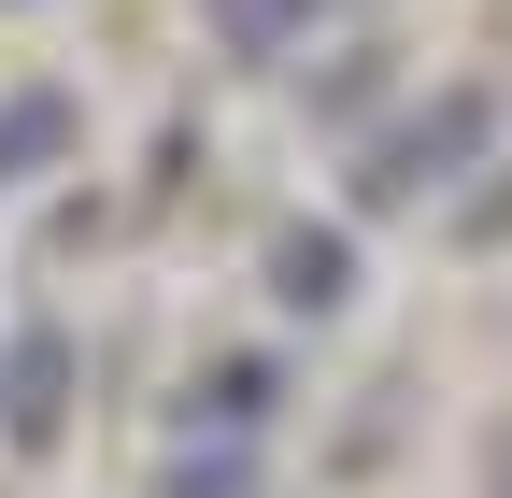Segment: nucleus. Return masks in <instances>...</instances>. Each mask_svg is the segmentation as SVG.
I'll use <instances>...</instances> for the list:
<instances>
[{
  "instance_id": "f257e3e1",
  "label": "nucleus",
  "mask_w": 512,
  "mask_h": 498,
  "mask_svg": "<svg viewBox=\"0 0 512 498\" xmlns=\"http://www.w3.org/2000/svg\"><path fill=\"white\" fill-rule=\"evenodd\" d=\"M484 129H498V100H484V86H441V100L413 114V129H399V143H384V157L356 171V200H370V214H399V200H427V185L456 171V157H470Z\"/></svg>"
},
{
  "instance_id": "f03ea898",
  "label": "nucleus",
  "mask_w": 512,
  "mask_h": 498,
  "mask_svg": "<svg viewBox=\"0 0 512 498\" xmlns=\"http://www.w3.org/2000/svg\"><path fill=\"white\" fill-rule=\"evenodd\" d=\"M57 143H72V100H57V86H29L15 114H0V185H29Z\"/></svg>"
},
{
  "instance_id": "7ed1b4c3",
  "label": "nucleus",
  "mask_w": 512,
  "mask_h": 498,
  "mask_svg": "<svg viewBox=\"0 0 512 498\" xmlns=\"http://www.w3.org/2000/svg\"><path fill=\"white\" fill-rule=\"evenodd\" d=\"M271 271H285V299H299V314H328V299L356 285V271H342V242H285Z\"/></svg>"
},
{
  "instance_id": "20e7f679",
  "label": "nucleus",
  "mask_w": 512,
  "mask_h": 498,
  "mask_svg": "<svg viewBox=\"0 0 512 498\" xmlns=\"http://www.w3.org/2000/svg\"><path fill=\"white\" fill-rule=\"evenodd\" d=\"M15 442H57V342L15 356Z\"/></svg>"
},
{
  "instance_id": "39448f33",
  "label": "nucleus",
  "mask_w": 512,
  "mask_h": 498,
  "mask_svg": "<svg viewBox=\"0 0 512 498\" xmlns=\"http://www.w3.org/2000/svg\"><path fill=\"white\" fill-rule=\"evenodd\" d=\"M214 15H228V43H242V57H271V43H285V15H299V0H214Z\"/></svg>"
}]
</instances>
